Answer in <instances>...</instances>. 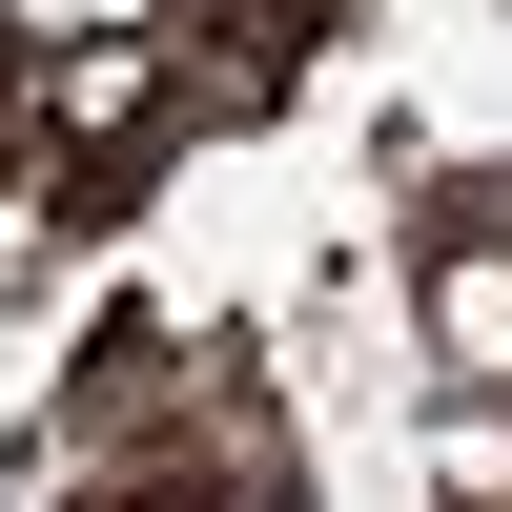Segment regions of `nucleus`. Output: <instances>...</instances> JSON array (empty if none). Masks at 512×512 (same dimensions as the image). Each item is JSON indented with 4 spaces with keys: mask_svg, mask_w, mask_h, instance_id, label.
<instances>
[{
    "mask_svg": "<svg viewBox=\"0 0 512 512\" xmlns=\"http://www.w3.org/2000/svg\"><path fill=\"white\" fill-rule=\"evenodd\" d=\"M0 62H21V0H0Z\"/></svg>",
    "mask_w": 512,
    "mask_h": 512,
    "instance_id": "3",
    "label": "nucleus"
},
{
    "mask_svg": "<svg viewBox=\"0 0 512 512\" xmlns=\"http://www.w3.org/2000/svg\"><path fill=\"white\" fill-rule=\"evenodd\" d=\"M431 349L472 369V390H512V246H451L431 267Z\"/></svg>",
    "mask_w": 512,
    "mask_h": 512,
    "instance_id": "1",
    "label": "nucleus"
},
{
    "mask_svg": "<svg viewBox=\"0 0 512 512\" xmlns=\"http://www.w3.org/2000/svg\"><path fill=\"white\" fill-rule=\"evenodd\" d=\"M123 21H164V0H21V41H41V62H82V41H123Z\"/></svg>",
    "mask_w": 512,
    "mask_h": 512,
    "instance_id": "2",
    "label": "nucleus"
}]
</instances>
